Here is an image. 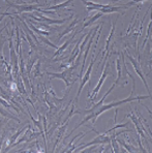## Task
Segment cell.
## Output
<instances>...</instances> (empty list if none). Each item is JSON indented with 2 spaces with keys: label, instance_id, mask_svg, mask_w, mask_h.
Segmentation results:
<instances>
[{
  "label": "cell",
  "instance_id": "obj_24",
  "mask_svg": "<svg viewBox=\"0 0 152 153\" xmlns=\"http://www.w3.org/2000/svg\"><path fill=\"white\" fill-rule=\"evenodd\" d=\"M4 16H10L8 13H1V17H0V23H1V21L3 20V17Z\"/></svg>",
  "mask_w": 152,
  "mask_h": 153
},
{
  "label": "cell",
  "instance_id": "obj_23",
  "mask_svg": "<svg viewBox=\"0 0 152 153\" xmlns=\"http://www.w3.org/2000/svg\"><path fill=\"white\" fill-rule=\"evenodd\" d=\"M150 29H151V22H150V23H149L148 30H147V35H146V38H145L144 42H143V46H142V48H144V47H145V45H146V42H147V40H148V37H149V35H150Z\"/></svg>",
  "mask_w": 152,
  "mask_h": 153
},
{
  "label": "cell",
  "instance_id": "obj_2",
  "mask_svg": "<svg viewBox=\"0 0 152 153\" xmlns=\"http://www.w3.org/2000/svg\"><path fill=\"white\" fill-rule=\"evenodd\" d=\"M82 2L86 5L87 13L91 12V10H98L102 13H121V15H124V12H122L121 8L122 6H112L110 4H99L95 3V2L87 1V0H81Z\"/></svg>",
  "mask_w": 152,
  "mask_h": 153
},
{
  "label": "cell",
  "instance_id": "obj_13",
  "mask_svg": "<svg viewBox=\"0 0 152 153\" xmlns=\"http://www.w3.org/2000/svg\"><path fill=\"white\" fill-rule=\"evenodd\" d=\"M116 69H117V80H116L115 84H116V86H117L119 81L121 80V78H122V65H121V61H120L119 57L116 58Z\"/></svg>",
  "mask_w": 152,
  "mask_h": 153
},
{
  "label": "cell",
  "instance_id": "obj_1",
  "mask_svg": "<svg viewBox=\"0 0 152 153\" xmlns=\"http://www.w3.org/2000/svg\"><path fill=\"white\" fill-rule=\"evenodd\" d=\"M133 94H135V93H133V92H131V93H130V96H129V97H127V98H125V100H118V102H113L109 103V105H102L100 107H98V108H96L95 110L91 111L90 113H88V114H89L88 116L85 117L84 120H82V122L80 123V124H78L77 126L73 128V129L71 130V132L68 134V136H66V138L70 136V134H73V132H75V130H76V129H78V128H79L80 126L84 125L85 123H86L87 121L90 120V119H92V124H95V121H96L97 117H98V116H100V115L104 113L105 111H108V110L112 109V108L119 107V105H123V103H126V102H133V100H146V98H149V97H150V94H149V95H146V96H135Z\"/></svg>",
  "mask_w": 152,
  "mask_h": 153
},
{
  "label": "cell",
  "instance_id": "obj_5",
  "mask_svg": "<svg viewBox=\"0 0 152 153\" xmlns=\"http://www.w3.org/2000/svg\"><path fill=\"white\" fill-rule=\"evenodd\" d=\"M114 32H115V22L112 23V28H111V32L109 33V36L107 37V42H106V47H105L104 51H102V59H100L99 63L102 61H104V63H106L107 59L110 57L111 53H110V42L113 38V35H114Z\"/></svg>",
  "mask_w": 152,
  "mask_h": 153
},
{
  "label": "cell",
  "instance_id": "obj_10",
  "mask_svg": "<svg viewBox=\"0 0 152 153\" xmlns=\"http://www.w3.org/2000/svg\"><path fill=\"white\" fill-rule=\"evenodd\" d=\"M30 17H32L33 20H36V21L39 22H46V23L50 24V25H53V24H63L64 22L66 21V19H62V20H52V19H48V18H46L44 16H41V18H37L36 16H30Z\"/></svg>",
  "mask_w": 152,
  "mask_h": 153
},
{
  "label": "cell",
  "instance_id": "obj_8",
  "mask_svg": "<svg viewBox=\"0 0 152 153\" xmlns=\"http://www.w3.org/2000/svg\"><path fill=\"white\" fill-rule=\"evenodd\" d=\"M124 54L126 55V57L128 58L129 61L131 62V64H133V68H135V71H137V74L139 75V76H140V78L142 79V81H143V83H144L145 87H146L147 91H149V86H148V84H147V82H146V79H145V76H144V74H143L142 69H141V66H140V63H139V61H137V60H136L133 57H131L130 55H128L126 51L124 52Z\"/></svg>",
  "mask_w": 152,
  "mask_h": 153
},
{
  "label": "cell",
  "instance_id": "obj_21",
  "mask_svg": "<svg viewBox=\"0 0 152 153\" xmlns=\"http://www.w3.org/2000/svg\"><path fill=\"white\" fill-rule=\"evenodd\" d=\"M118 143L121 144V145H123L124 147L127 149V151H128V152H135V150H133V149H135V147H131L130 145H127V144L125 143V142L121 141V140H119V141H118Z\"/></svg>",
  "mask_w": 152,
  "mask_h": 153
},
{
  "label": "cell",
  "instance_id": "obj_20",
  "mask_svg": "<svg viewBox=\"0 0 152 153\" xmlns=\"http://www.w3.org/2000/svg\"><path fill=\"white\" fill-rule=\"evenodd\" d=\"M0 102H1L2 105H3L5 108H14V109L16 110V111H17V112H19V110H18L17 108H15L13 105H10V103L8 102V100H4V98H2L1 96H0Z\"/></svg>",
  "mask_w": 152,
  "mask_h": 153
},
{
  "label": "cell",
  "instance_id": "obj_25",
  "mask_svg": "<svg viewBox=\"0 0 152 153\" xmlns=\"http://www.w3.org/2000/svg\"><path fill=\"white\" fill-rule=\"evenodd\" d=\"M0 8H1V7H0Z\"/></svg>",
  "mask_w": 152,
  "mask_h": 153
},
{
  "label": "cell",
  "instance_id": "obj_15",
  "mask_svg": "<svg viewBox=\"0 0 152 153\" xmlns=\"http://www.w3.org/2000/svg\"><path fill=\"white\" fill-rule=\"evenodd\" d=\"M77 23H78V20H76V21H73V23L70 24V25H69V27L67 29H65V30L63 31V32L61 33V34L59 35V36H58V42H59V40H61L62 39V37L63 36H65L66 34H68L69 32H71V31H73V29H75V27L77 26Z\"/></svg>",
  "mask_w": 152,
  "mask_h": 153
},
{
  "label": "cell",
  "instance_id": "obj_22",
  "mask_svg": "<svg viewBox=\"0 0 152 153\" xmlns=\"http://www.w3.org/2000/svg\"><path fill=\"white\" fill-rule=\"evenodd\" d=\"M143 1H146V0H131V1H129L128 3H126L123 6L124 7H127V6H131V5H135V4L141 3V2H143Z\"/></svg>",
  "mask_w": 152,
  "mask_h": 153
},
{
  "label": "cell",
  "instance_id": "obj_18",
  "mask_svg": "<svg viewBox=\"0 0 152 153\" xmlns=\"http://www.w3.org/2000/svg\"><path fill=\"white\" fill-rule=\"evenodd\" d=\"M30 28H31V30L32 31H34L35 33H39V34H41V35H44V36H49V35L51 34L49 31H44V30H42V29H39V28H37V27H35V26H33L32 25V23H30Z\"/></svg>",
  "mask_w": 152,
  "mask_h": 153
},
{
  "label": "cell",
  "instance_id": "obj_16",
  "mask_svg": "<svg viewBox=\"0 0 152 153\" xmlns=\"http://www.w3.org/2000/svg\"><path fill=\"white\" fill-rule=\"evenodd\" d=\"M102 15H104V13H99V12H98V13H96V15H94V16H93V17L91 18V19L89 20L88 22H86V23L84 24V26L82 27V29H81V30L79 31V32H81V31H83L84 29L86 28V27H88L89 25H91V24H93V23H94L95 21H96L97 19H99L100 17H102ZM79 32H78V33H79Z\"/></svg>",
  "mask_w": 152,
  "mask_h": 153
},
{
  "label": "cell",
  "instance_id": "obj_3",
  "mask_svg": "<svg viewBox=\"0 0 152 153\" xmlns=\"http://www.w3.org/2000/svg\"><path fill=\"white\" fill-rule=\"evenodd\" d=\"M73 69H75V67L71 65V67L70 68H68V69H66V71H64L63 73H61V74H53V73H48V75H51V80L52 79H54V78H58V79H61V80H63L64 81V83H65V85H66V87H69V86H71V85L75 83V81L77 80V79H73ZM76 71V69H75Z\"/></svg>",
  "mask_w": 152,
  "mask_h": 153
},
{
  "label": "cell",
  "instance_id": "obj_6",
  "mask_svg": "<svg viewBox=\"0 0 152 153\" xmlns=\"http://www.w3.org/2000/svg\"><path fill=\"white\" fill-rule=\"evenodd\" d=\"M95 61H96V57L93 58V60L90 62V64H89L88 68H87L86 73H85V75H84V78L82 79V82H81V84H80V87H79V91H78L77 96H76V102H78V100H79V97H80V95H81V93H82V89H83V87L85 86V84H86V83H88L89 79H90L91 71H92L93 65H94Z\"/></svg>",
  "mask_w": 152,
  "mask_h": 153
},
{
  "label": "cell",
  "instance_id": "obj_12",
  "mask_svg": "<svg viewBox=\"0 0 152 153\" xmlns=\"http://www.w3.org/2000/svg\"><path fill=\"white\" fill-rule=\"evenodd\" d=\"M67 125H68V123H63V125H62V126H60L59 128H58V132H59V134H58L57 140H56V142H55L54 149H56L57 145L60 143V141H61L62 137L64 136V131H65V129H66V127H67Z\"/></svg>",
  "mask_w": 152,
  "mask_h": 153
},
{
  "label": "cell",
  "instance_id": "obj_17",
  "mask_svg": "<svg viewBox=\"0 0 152 153\" xmlns=\"http://www.w3.org/2000/svg\"><path fill=\"white\" fill-rule=\"evenodd\" d=\"M110 144L112 145V148H113V152H119L120 151V148L118 146V143L116 141V134H113L112 136L110 137Z\"/></svg>",
  "mask_w": 152,
  "mask_h": 153
},
{
  "label": "cell",
  "instance_id": "obj_14",
  "mask_svg": "<svg viewBox=\"0 0 152 153\" xmlns=\"http://www.w3.org/2000/svg\"><path fill=\"white\" fill-rule=\"evenodd\" d=\"M76 34H77V32H76V33H75V34H73V36H71L70 38H69V39L67 40V42H64V44H63V45H62V46H61V47H60V48H58V49H57V52H56V53L54 54V58H56V57H57V56H58V55H60V54H61V53H62V52H63L64 50H65V49H66V48H67V47L69 46V45H70L71 40H73V38H75V36H76Z\"/></svg>",
  "mask_w": 152,
  "mask_h": 153
},
{
  "label": "cell",
  "instance_id": "obj_7",
  "mask_svg": "<svg viewBox=\"0 0 152 153\" xmlns=\"http://www.w3.org/2000/svg\"><path fill=\"white\" fill-rule=\"evenodd\" d=\"M106 143L110 144V137L108 136V132H105L104 134H99L94 140L91 141L90 143H87L83 146L76 147V149H85V148H87V147H90L91 145H97V144H106Z\"/></svg>",
  "mask_w": 152,
  "mask_h": 153
},
{
  "label": "cell",
  "instance_id": "obj_4",
  "mask_svg": "<svg viewBox=\"0 0 152 153\" xmlns=\"http://www.w3.org/2000/svg\"><path fill=\"white\" fill-rule=\"evenodd\" d=\"M109 69H110V65L109 63H104V69H102V76H100L99 81H98L97 85L95 86V88L93 89V91L91 92V93H89L88 95V98H89V102H93V100L96 98V95L98 94V92H99L100 88H102V84H104L105 80H106V78L108 76L109 74H111L110 71H109Z\"/></svg>",
  "mask_w": 152,
  "mask_h": 153
},
{
  "label": "cell",
  "instance_id": "obj_19",
  "mask_svg": "<svg viewBox=\"0 0 152 153\" xmlns=\"http://www.w3.org/2000/svg\"><path fill=\"white\" fill-rule=\"evenodd\" d=\"M73 2V0H67V1H65V2H63V3H61V4H57V5H54V6H51V7H49L50 8V10H59V8H62V7H66L67 5H69V4Z\"/></svg>",
  "mask_w": 152,
  "mask_h": 153
},
{
  "label": "cell",
  "instance_id": "obj_9",
  "mask_svg": "<svg viewBox=\"0 0 152 153\" xmlns=\"http://www.w3.org/2000/svg\"><path fill=\"white\" fill-rule=\"evenodd\" d=\"M98 29H99V25H98L96 28L93 29L92 34H91V38H89V39H88V45H87V48H86V51H85V55H84V58H83V63H82V71H81V74L83 73V69H84V66H85V62H86L87 56H88L89 50H90L91 44L93 42V38H94V36L98 33Z\"/></svg>",
  "mask_w": 152,
  "mask_h": 153
},
{
  "label": "cell",
  "instance_id": "obj_11",
  "mask_svg": "<svg viewBox=\"0 0 152 153\" xmlns=\"http://www.w3.org/2000/svg\"><path fill=\"white\" fill-rule=\"evenodd\" d=\"M23 131H25V128H22L21 130H19V131H17L15 134H13V136L10 137V140H8V144H7V146H6V148H5V150H4V152H7L8 150H10V148L13 147V145H14V144H15V142H16V140H17V138H18V137H19L20 134H21Z\"/></svg>",
  "mask_w": 152,
  "mask_h": 153
}]
</instances>
